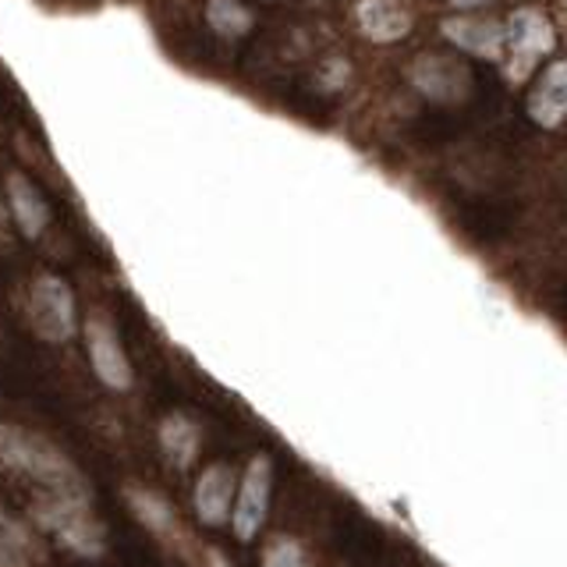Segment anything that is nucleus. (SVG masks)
<instances>
[{"label":"nucleus","instance_id":"f257e3e1","mask_svg":"<svg viewBox=\"0 0 567 567\" xmlns=\"http://www.w3.org/2000/svg\"><path fill=\"white\" fill-rule=\"evenodd\" d=\"M0 468L35 478L47 493H85V478L71 465V457L22 425L0 422Z\"/></svg>","mask_w":567,"mask_h":567},{"label":"nucleus","instance_id":"f03ea898","mask_svg":"<svg viewBox=\"0 0 567 567\" xmlns=\"http://www.w3.org/2000/svg\"><path fill=\"white\" fill-rule=\"evenodd\" d=\"M35 522H40L53 539L68 546L79 557H100L106 536L103 525L89 511V493H47L40 504L32 507Z\"/></svg>","mask_w":567,"mask_h":567},{"label":"nucleus","instance_id":"7ed1b4c3","mask_svg":"<svg viewBox=\"0 0 567 567\" xmlns=\"http://www.w3.org/2000/svg\"><path fill=\"white\" fill-rule=\"evenodd\" d=\"M29 316L32 330L50 344H64L75 337V298H71V288L61 277H35L29 295Z\"/></svg>","mask_w":567,"mask_h":567},{"label":"nucleus","instance_id":"20e7f679","mask_svg":"<svg viewBox=\"0 0 567 567\" xmlns=\"http://www.w3.org/2000/svg\"><path fill=\"white\" fill-rule=\"evenodd\" d=\"M504 29H507V47H511V79H525L528 71L539 64V58H546L557 43L549 18L532 8L514 11Z\"/></svg>","mask_w":567,"mask_h":567},{"label":"nucleus","instance_id":"39448f33","mask_svg":"<svg viewBox=\"0 0 567 567\" xmlns=\"http://www.w3.org/2000/svg\"><path fill=\"white\" fill-rule=\"evenodd\" d=\"M270 486H274V465H270V457L259 454L252 457V465L245 468V478L238 486L235 518H230L238 539H256V532L266 522V511H270Z\"/></svg>","mask_w":567,"mask_h":567},{"label":"nucleus","instance_id":"423d86ee","mask_svg":"<svg viewBox=\"0 0 567 567\" xmlns=\"http://www.w3.org/2000/svg\"><path fill=\"white\" fill-rule=\"evenodd\" d=\"M85 348H89V362H93L96 377L111 390H128L135 383L128 354L121 351L117 333H114V327L106 323L103 316H89V323H85Z\"/></svg>","mask_w":567,"mask_h":567},{"label":"nucleus","instance_id":"0eeeda50","mask_svg":"<svg viewBox=\"0 0 567 567\" xmlns=\"http://www.w3.org/2000/svg\"><path fill=\"white\" fill-rule=\"evenodd\" d=\"M440 29L451 43H457L461 50H468L483 61H501V53L507 47V29L501 22H489V18H447Z\"/></svg>","mask_w":567,"mask_h":567},{"label":"nucleus","instance_id":"6e6552de","mask_svg":"<svg viewBox=\"0 0 567 567\" xmlns=\"http://www.w3.org/2000/svg\"><path fill=\"white\" fill-rule=\"evenodd\" d=\"M354 18H359L362 35L372 43H398L412 29V14L398 0H359Z\"/></svg>","mask_w":567,"mask_h":567},{"label":"nucleus","instance_id":"1a4fd4ad","mask_svg":"<svg viewBox=\"0 0 567 567\" xmlns=\"http://www.w3.org/2000/svg\"><path fill=\"white\" fill-rule=\"evenodd\" d=\"M4 185H8V206L14 213L18 227H22V235L40 238L50 224V206L43 199V192L35 188L22 171H11Z\"/></svg>","mask_w":567,"mask_h":567},{"label":"nucleus","instance_id":"9d476101","mask_svg":"<svg viewBox=\"0 0 567 567\" xmlns=\"http://www.w3.org/2000/svg\"><path fill=\"white\" fill-rule=\"evenodd\" d=\"M235 472L227 465H209L195 486V511L206 525H224L230 518V501H235Z\"/></svg>","mask_w":567,"mask_h":567},{"label":"nucleus","instance_id":"9b49d317","mask_svg":"<svg viewBox=\"0 0 567 567\" xmlns=\"http://www.w3.org/2000/svg\"><path fill=\"white\" fill-rule=\"evenodd\" d=\"M412 82L433 100H457V96H465V89H468L465 68L451 58H433V53L412 68Z\"/></svg>","mask_w":567,"mask_h":567},{"label":"nucleus","instance_id":"f8f14e48","mask_svg":"<svg viewBox=\"0 0 567 567\" xmlns=\"http://www.w3.org/2000/svg\"><path fill=\"white\" fill-rule=\"evenodd\" d=\"M528 117L543 124V128H557L567 117V61H557L543 75V82L528 100Z\"/></svg>","mask_w":567,"mask_h":567},{"label":"nucleus","instance_id":"ddd939ff","mask_svg":"<svg viewBox=\"0 0 567 567\" xmlns=\"http://www.w3.org/2000/svg\"><path fill=\"white\" fill-rule=\"evenodd\" d=\"M199 443H203V433L188 415H167L159 422V447H164L171 465L188 468L192 461L199 457Z\"/></svg>","mask_w":567,"mask_h":567},{"label":"nucleus","instance_id":"4468645a","mask_svg":"<svg viewBox=\"0 0 567 567\" xmlns=\"http://www.w3.org/2000/svg\"><path fill=\"white\" fill-rule=\"evenodd\" d=\"M206 25L224 40H238V35L252 32L256 18L238 0H206Z\"/></svg>","mask_w":567,"mask_h":567},{"label":"nucleus","instance_id":"2eb2a0df","mask_svg":"<svg viewBox=\"0 0 567 567\" xmlns=\"http://www.w3.org/2000/svg\"><path fill=\"white\" fill-rule=\"evenodd\" d=\"M25 560H29L25 528L0 507V567H25Z\"/></svg>","mask_w":567,"mask_h":567},{"label":"nucleus","instance_id":"dca6fc26","mask_svg":"<svg viewBox=\"0 0 567 567\" xmlns=\"http://www.w3.org/2000/svg\"><path fill=\"white\" fill-rule=\"evenodd\" d=\"M128 504L132 511L138 514L142 522H146L153 532H159V536H167V532L174 528V514L171 507L159 501V496L146 493V489H138V486H128Z\"/></svg>","mask_w":567,"mask_h":567},{"label":"nucleus","instance_id":"f3484780","mask_svg":"<svg viewBox=\"0 0 567 567\" xmlns=\"http://www.w3.org/2000/svg\"><path fill=\"white\" fill-rule=\"evenodd\" d=\"M262 567H309V557H306V549H301V543L280 536L266 546Z\"/></svg>","mask_w":567,"mask_h":567},{"label":"nucleus","instance_id":"a211bd4d","mask_svg":"<svg viewBox=\"0 0 567 567\" xmlns=\"http://www.w3.org/2000/svg\"><path fill=\"white\" fill-rule=\"evenodd\" d=\"M447 4H454V8H478V4H486V0H447Z\"/></svg>","mask_w":567,"mask_h":567}]
</instances>
